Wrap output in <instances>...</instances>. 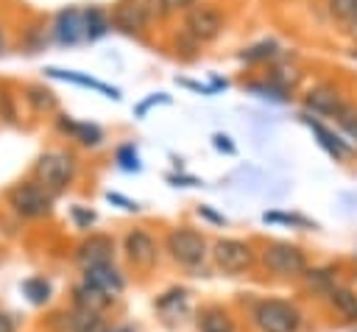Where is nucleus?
Returning a JSON list of instances; mask_svg holds the SVG:
<instances>
[{"instance_id":"32","label":"nucleus","mask_w":357,"mask_h":332,"mask_svg":"<svg viewBox=\"0 0 357 332\" xmlns=\"http://www.w3.org/2000/svg\"><path fill=\"white\" fill-rule=\"evenodd\" d=\"M106 198H109L112 204H120L126 212H137V209H139L137 201H131V198H126V195H120V193H106Z\"/></svg>"},{"instance_id":"30","label":"nucleus","mask_w":357,"mask_h":332,"mask_svg":"<svg viewBox=\"0 0 357 332\" xmlns=\"http://www.w3.org/2000/svg\"><path fill=\"white\" fill-rule=\"evenodd\" d=\"M329 14L337 20H351L357 14V0H329Z\"/></svg>"},{"instance_id":"41","label":"nucleus","mask_w":357,"mask_h":332,"mask_svg":"<svg viewBox=\"0 0 357 332\" xmlns=\"http://www.w3.org/2000/svg\"><path fill=\"white\" fill-rule=\"evenodd\" d=\"M0 53H3V31H0Z\"/></svg>"},{"instance_id":"21","label":"nucleus","mask_w":357,"mask_h":332,"mask_svg":"<svg viewBox=\"0 0 357 332\" xmlns=\"http://www.w3.org/2000/svg\"><path fill=\"white\" fill-rule=\"evenodd\" d=\"M22 293L28 296V301L33 307H45L50 301V296H53V287H50V282L45 276H28L22 282Z\"/></svg>"},{"instance_id":"15","label":"nucleus","mask_w":357,"mask_h":332,"mask_svg":"<svg viewBox=\"0 0 357 332\" xmlns=\"http://www.w3.org/2000/svg\"><path fill=\"white\" fill-rule=\"evenodd\" d=\"M117 296H109V293H100L95 287H89L86 282H78L73 287V310H86V312H98L103 315L112 304H114Z\"/></svg>"},{"instance_id":"33","label":"nucleus","mask_w":357,"mask_h":332,"mask_svg":"<svg viewBox=\"0 0 357 332\" xmlns=\"http://www.w3.org/2000/svg\"><path fill=\"white\" fill-rule=\"evenodd\" d=\"M212 142H215V148H218V151H226V153H234V151H237V148L229 142V137H226V134H215V137H212Z\"/></svg>"},{"instance_id":"4","label":"nucleus","mask_w":357,"mask_h":332,"mask_svg":"<svg viewBox=\"0 0 357 332\" xmlns=\"http://www.w3.org/2000/svg\"><path fill=\"white\" fill-rule=\"evenodd\" d=\"M165 251L181 268H198L206 259L209 246H206V237L201 232H195L190 226H176L165 237Z\"/></svg>"},{"instance_id":"23","label":"nucleus","mask_w":357,"mask_h":332,"mask_svg":"<svg viewBox=\"0 0 357 332\" xmlns=\"http://www.w3.org/2000/svg\"><path fill=\"white\" fill-rule=\"evenodd\" d=\"M187 296H190V293H187L184 287H170V290H165V293L153 301V307L167 315V312H173V310H178V307H184V304H187Z\"/></svg>"},{"instance_id":"19","label":"nucleus","mask_w":357,"mask_h":332,"mask_svg":"<svg viewBox=\"0 0 357 332\" xmlns=\"http://www.w3.org/2000/svg\"><path fill=\"white\" fill-rule=\"evenodd\" d=\"M301 279L307 282V287H312V290H318V293H326V290H332V287L337 285V265L307 268Z\"/></svg>"},{"instance_id":"8","label":"nucleus","mask_w":357,"mask_h":332,"mask_svg":"<svg viewBox=\"0 0 357 332\" xmlns=\"http://www.w3.org/2000/svg\"><path fill=\"white\" fill-rule=\"evenodd\" d=\"M184 25H187V31H190L198 42H209V39H215V36L223 31V14H220L215 6H209V3L190 6Z\"/></svg>"},{"instance_id":"28","label":"nucleus","mask_w":357,"mask_h":332,"mask_svg":"<svg viewBox=\"0 0 357 332\" xmlns=\"http://www.w3.org/2000/svg\"><path fill=\"white\" fill-rule=\"evenodd\" d=\"M117 165L123 170H134V173L139 170V156H137V148L131 142H126V145L117 148Z\"/></svg>"},{"instance_id":"6","label":"nucleus","mask_w":357,"mask_h":332,"mask_svg":"<svg viewBox=\"0 0 357 332\" xmlns=\"http://www.w3.org/2000/svg\"><path fill=\"white\" fill-rule=\"evenodd\" d=\"M6 198H8V206H11L20 218H28V220L45 218V215H50V209H53V195H50L42 184H36V181L14 184Z\"/></svg>"},{"instance_id":"7","label":"nucleus","mask_w":357,"mask_h":332,"mask_svg":"<svg viewBox=\"0 0 357 332\" xmlns=\"http://www.w3.org/2000/svg\"><path fill=\"white\" fill-rule=\"evenodd\" d=\"M123 251H126V259H128L137 271H142V273H148V271L159 262V243H156L153 234L145 232L142 226L126 232V237H123Z\"/></svg>"},{"instance_id":"25","label":"nucleus","mask_w":357,"mask_h":332,"mask_svg":"<svg viewBox=\"0 0 357 332\" xmlns=\"http://www.w3.org/2000/svg\"><path fill=\"white\" fill-rule=\"evenodd\" d=\"M25 100L31 103L33 112H53L56 109V95L50 89H45V86H28Z\"/></svg>"},{"instance_id":"12","label":"nucleus","mask_w":357,"mask_h":332,"mask_svg":"<svg viewBox=\"0 0 357 332\" xmlns=\"http://www.w3.org/2000/svg\"><path fill=\"white\" fill-rule=\"evenodd\" d=\"M84 276L81 282H86L89 287L100 290V293H109V296H117L126 290V276L123 271L114 265V262H103V265H92V268H81Z\"/></svg>"},{"instance_id":"42","label":"nucleus","mask_w":357,"mask_h":332,"mask_svg":"<svg viewBox=\"0 0 357 332\" xmlns=\"http://www.w3.org/2000/svg\"><path fill=\"white\" fill-rule=\"evenodd\" d=\"M354 332H357V329H354Z\"/></svg>"},{"instance_id":"38","label":"nucleus","mask_w":357,"mask_h":332,"mask_svg":"<svg viewBox=\"0 0 357 332\" xmlns=\"http://www.w3.org/2000/svg\"><path fill=\"white\" fill-rule=\"evenodd\" d=\"M112 332H139L137 326H131V324H120V326H114Z\"/></svg>"},{"instance_id":"16","label":"nucleus","mask_w":357,"mask_h":332,"mask_svg":"<svg viewBox=\"0 0 357 332\" xmlns=\"http://www.w3.org/2000/svg\"><path fill=\"white\" fill-rule=\"evenodd\" d=\"M56 126H59V131H64L67 137H73L75 142H81V145H86V148H95V145L103 142V131H100L95 123H81V120H73V117L61 114V117L56 120Z\"/></svg>"},{"instance_id":"10","label":"nucleus","mask_w":357,"mask_h":332,"mask_svg":"<svg viewBox=\"0 0 357 332\" xmlns=\"http://www.w3.org/2000/svg\"><path fill=\"white\" fill-rule=\"evenodd\" d=\"M75 262L81 268H92V265H103V262H114V237L112 234H89L75 246Z\"/></svg>"},{"instance_id":"9","label":"nucleus","mask_w":357,"mask_h":332,"mask_svg":"<svg viewBox=\"0 0 357 332\" xmlns=\"http://www.w3.org/2000/svg\"><path fill=\"white\" fill-rule=\"evenodd\" d=\"M109 25L123 33H139L148 25V6L142 0H117L109 11Z\"/></svg>"},{"instance_id":"24","label":"nucleus","mask_w":357,"mask_h":332,"mask_svg":"<svg viewBox=\"0 0 357 332\" xmlns=\"http://www.w3.org/2000/svg\"><path fill=\"white\" fill-rule=\"evenodd\" d=\"M279 56V45L273 39H265V42H257L251 45L248 50L240 53L243 61H268V59H276Z\"/></svg>"},{"instance_id":"17","label":"nucleus","mask_w":357,"mask_h":332,"mask_svg":"<svg viewBox=\"0 0 357 332\" xmlns=\"http://www.w3.org/2000/svg\"><path fill=\"white\" fill-rule=\"evenodd\" d=\"M304 123L312 128V134L318 137L321 148H324L329 156H335V159H346V156H351V153H354V151H351V145H349L346 139H340L337 134H332L324 123H318V120H312V117H307V114H304Z\"/></svg>"},{"instance_id":"26","label":"nucleus","mask_w":357,"mask_h":332,"mask_svg":"<svg viewBox=\"0 0 357 332\" xmlns=\"http://www.w3.org/2000/svg\"><path fill=\"white\" fill-rule=\"evenodd\" d=\"M265 223H287V226H301V229H318L315 220L304 218V215H284V212H265L262 215Z\"/></svg>"},{"instance_id":"27","label":"nucleus","mask_w":357,"mask_h":332,"mask_svg":"<svg viewBox=\"0 0 357 332\" xmlns=\"http://www.w3.org/2000/svg\"><path fill=\"white\" fill-rule=\"evenodd\" d=\"M337 126L349 134V139H354L357 142V106L354 103H343V109L337 112Z\"/></svg>"},{"instance_id":"18","label":"nucleus","mask_w":357,"mask_h":332,"mask_svg":"<svg viewBox=\"0 0 357 332\" xmlns=\"http://www.w3.org/2000/svg\"><path fill=\"white\" fill-rule=\"evenodd\" d=\"M195 324H198L201 332H234V318H231L223 307H218V304L204 307V310L198 312Z\"/></svg>"},{"instance_id":"39","label":"nucleus","mask_w":357,"mask_h":332,"mask_svg":"<svg viewBox=\"0 0 357 332\" xmlns=\"http://www.w3.org/2000/svg\"><path fill=\"white\" fill-rule=\"evenodd\" d=\"M192 3H195V0H173V6H181V8H184V6H192Z\"/></svg>"},{"instance_id":"36","label":"nucleus","mask_w":357,"mask_h":332,"mask_svg":"<svg viewBox=\"0 0 357 332\" xmlns=\"http://www.w3.org/2000/svg\"><path fill=\"white\" fill-rule=\"evenodd\" d=\"M167 181H176V184H184V187H195V184H201V181L192 179V176H167Z\"/></svg>"},{"instance_id":"35","label":"nucleus","mask_w":357,"mask_h":332,"mask_svg":"<svg viewBox=\"0 0 357 332\" xmlns=\"http://www.w3.org/2000/svg\"><path fill=\"white\" fill-rule=\"evenodd\" d=\"M0 332H17V321L8 312H0Z\"/></svg>"},{"instance_id":"1","label":"nucleus","mask_w":357,"mask_h":332,"mask_svg":"<svg viewBox=\"0 0 357 332\" xmlns=\"http://www.w3.org/2000/svg\"><path fill=\"white\" fill-rule=\"evenodd\" d=\"M248 321L254 332H301L304 329V312L290 299L265 296L257 299L248 310Z\"/></svg>"},{"instance_id":"3","label":"nucleus","mask_w":357,"mask_h":332,"mask_svg":"<svg viewBox=\"0 0 357 332\" xmlns=\"http://www.w3.org/2000/svg\"><path fill=\"white\" fill-rule=\"evenodd\" d=\"M75 170H78V162L73 153L67 151H47L36 159L33 165V176H36V184H42L50 195H59L64 193L73 179H75Z\"/></svg>"},{"instance_id":"2","label":"nucleus","mask_w":357,"mask_h":332,"mask_svg":"<svg viewBox=\"0 0 357 332\" xmlns=\"http://www.w3.org/2000/svg\"><path fill=\"white\" fill-rule=\"evenodd\" d=\"M259 265L265 268V273L271 276H279V279H298L304 276V271L310 268V259H307V251L296 243H287V240H273V243H265L262 251H259Z\"/></svg>"},{"instance_id":"22","label":"nucleus","mask_w":357,"mask_h":332,"mask_svg":"<svg viewBox=\"0 0 357 332\" xmlns=\"http://www.w3.org/2000/svg\"><path fill=\"white\" fill-rule=\"evenodd\" d=\"M84 20H86V39H89V42H92V39H100V36L109 31V17H106L98 6L86 8V11H84Z\"/></svg>"},{"instance_id":"5","label":"nucleus","mask_w":357,"mask_h":332,"mask_svg":"<svg viewBox=\"0 0 357 332\" xmlns=\"http://www.w3.org/2000/svg\"><path fill=\"white\" fill-rule=\"evenodd\" d=\"M209 254H212L215 268L220 273H226V276H240V273L251 271L254 262H257L254 246L245 243V240H237V237H220V240H215V246H212Z\"/></svg>"},{"instance_id":"29","label":"nucleus","mask_w":357,"mask_h":332,"mask_svg":"<svg viewBox=\"0 0 357 332\" xmlns=\"http://www.w3.org/2000/svg\"><path fill=\"white\" fill-rule=\"evenodd\" d=\"M47 329L50 332H73V310H59L47 318Z\"/></svg>"},{"instance_id":"11","label":"nucleus","mask_w":357,"mask_h":332,"mask_svg":"<svg viewBox=\"0 0 357 332\" xmlns=\"http://www.w3.org/2000/svg\"><path fill=\"white\" fill-rule=\"evenodd\" d=\"M53 36L59 45H78L86 39V20L81 8H61L56 14V25H53Z\"/></svg>"},{"instance_id":"37","label":"nucleus","mask_w":357,"mask_h":332,"mask_svg":"<svg viewBox=\"0 0 357 332\" xmlns=\"http://www.w3.org/2000/svg\"><path fill=\"white\" fill-rule=\"evenodd\" d=\"M112 329H114V326H112L106 318H100V321H95V324L86 329V332H112Z\"/></svg>"},{"instance_id":"13","label":"nucleus","mask_w":357,"mask_h":332,"mask_svg":"<svg viewBox=\"0 0 357 332\" xmlns=\"http://www.w3.org/2000/svg\"><path fill=\"white\" fill-rule=\"evenodd\" d=\"M324 299H326L329 310H332L340 321L357 324V290H354V287H349V285H335L332 290L324 293Z\"/></svg>"},{"instance_id":"40","label":"nucleus","mask_w":357,"mask_h":332,"mask_svg":"<svg viewBox=\"0 0 357 332\" xmlns=\"http://www.w3.org/2000/svg\"><path fill=\"white\" fill-rule=\"evenodd\" d=\"M349 22H351V31H354V36H357V14H354V17L349 20Z\"/></svg>"},{"instance_id":"34","label":"nucleus","mask_w":357,"mask_h":332,"mask_svg":"<svg viewBox=\"0 0 357 332\" xmlns=\"http://www.w3.org/2000/svg\"><path fill=\"white\" fill-rule=\"evenodd\" d=\"M198 215H204L206 220H212V223H218V226H223V223H226V218H223V215H218V212H212L209 206H198Z\"/></svg>"},{"instance_id":"20","label":"nucleus","mask_w":357,"mask_h":332,"mask_svg":"<svg viewBox=\"0 0 357 332\" xmlns=\"http://www.w3.org/2000/svg\"><path fill=\"white\" fill-rule=\"evenodd\" d=\"M47 75H53V78H61V81H73V84H78V86H92V89H100V92H106L109 98H120V92L114 89V86H106V84H100V81H95V78H89V75H78V73H73V70H59V67H47L45 70Z\"/></svg>"},{"instance_id":"14","label":"nucleus","mask_w":357,"mask_h":332,"mask_svg":"<svg viewBox=\"0 0 357 332\" xmlns=\"http://www.w3.org/2000/svg\"><path fill=\"white\" fill-rule=\"evenodd\" d=\"M307 109L315 112V114H326V117H337V112L343 109V98L337 95L335 86L329 84H321V86H312L304 98Z\"/></svg>"},{"instance_id":"31","label":"nucleus","mask_w":357,"mask_h":332,"mask_svg":"<svg viewBox=\"0 0 357 332\" xmlns=\"http://www.w3.org/2000/svg\"><path fill=\"white\" fill-rule=\"evenodd\" d=\"M70 218H73V223L78 226V229H89L95 220H98V215L92 212V209H86V206H81V204H75V206H70Z\"/></svg>"}]
</instances>
